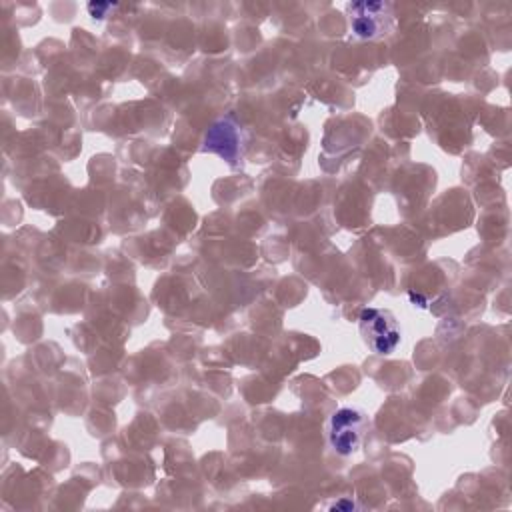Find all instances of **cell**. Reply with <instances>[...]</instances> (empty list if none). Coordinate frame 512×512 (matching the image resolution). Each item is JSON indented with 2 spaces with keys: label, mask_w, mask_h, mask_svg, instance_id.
I'll use <instances>...</instances> for the list:
<instances>
[{
  "label": "cell",
  "mask_w": 512,
  "mask_h": 512,
  "mask_svg": "<svg viewBox=\"0 0 512 512\" xmlns=\"http://www.w3.org/2000/svg\"><path fill=\"white\" fill-rule=\"evenodd\" d=\"M350 32L360 40H378L394 30L390 2H352L346 6Z\"/></svg>",
  "instance_id": "obj_3"
},
{
  "label": "cell",
  "mask_w": 512,
  "mask_h": 512,
  "mask_svg": "<svg viewBox=\"0 0 512 512\" xmlns=\"http://www.w3.org/2000/svg\"><path fill=\"white\" fill-rule=\"evenodd\" d=\"M370 430V418L366 410L358 406L336 408L326 422V440L332 452L338 456L354 454Z\"/></svg>",
  "instance_id": "obj_1"
},
{
  "label": "cell",
  "mask_w": 512,
  "mask_h": 512,
  "mask_svg": "<svg viewBox=\"0 0 512 512\" xmlns=\"http://www.w3.org/2000/svg\"><path fill=\"white\" fill-rule=\"evenodd\" d=\"M202 152H210L226 160L230 166H236L244 156V130L242 126L232 118H220L216 120L202 142Z\"/></svg>",
  "instance_id": "obj_4"
},
{
  "label": "cell",
  "mask_w": 512,
  "mask_h": 512,
  "mask_svg": "<svg viewBox=\"0 0 512 512\" xmlns=\"http://www.w3.org/2000/svg\"><path fill=\"white\" fill-rule=\"evenodd\" d=\"M326 508H328V510H338V512H350V510H360L362 504H358L354 498L340 496L338 500H332Z\"/></svg>",
  "instance_id": "obj_5"
},
{
  "label": "cell",
  "mask_w": 512,
  "mask_h": 512,
  "mask_svg": "<svg viewBox=\"0 0 512 512\" xmlns=\"http://www.w3.org/2000/svg\"><path fill=\"white\" fill-rule=\"evenodd\" d=\"M358 328L364 344L380 356L392 354L402 342V328L396 316L384 308H364L358 316Z\"/></svg>",
  "instance_id": "obj_2"
},
{
  "label": "cell",
  "mask_w": 512,
  "mask_h": 512,
  "mask_svg": "<svg viewBox=\"0 0 512 512\" xmlns=\"http://www.w3.org/2000/svg\"><path fill=\"white\" fill-rule=\"evenodd\" d=\"M116 4H108V2H92V4H88V12H90V16L96 20H100V18H104L106 14H104V10H112Z\"/></svg>",
  "instance_id": "obj_6"
}]
</instances>
